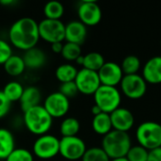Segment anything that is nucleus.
Returning <instances> with one entry per match:
<instances>
[{
    "label": "nucleus",
    "instance_id": "f257e3e1",
    "mask_svg": "<svg viewBox=\"0 0 161 161\" xmlns=\"http://www.w3.org/2000/svg\"><path fill=\"white\" fill-rule=\"evenodd\" d=\"M8 40L10 45L24 52L36 47L40 41L38 23L31 17L16 20L9 27Z\"/></svg>",
    "mask_w": 161,
    "mask_h": 161
},
{
    "label": "nucleus",
    "instance_id": "f03ea898",
    "mask_svg": "<svg viewBox=\"0 0 161 161\" xmlns=\"http://www.w3.org/2000/svg\"><path fill=\"white\" fill-rule=\"evenodd\" d=\"M23 113V124L31 134L38 137L48 134L54 119L48 114L42 105L31 108Z\"/></svg>",
    "mask_w": 161,
    "mask_h": 161
},
{
    "label": "nucleus",
    "instance_id": "7ed1b4c3",
    "mask_svg": "<svg viewBox=\"0 0 161 161\" xmlns=\"http://www.w3.org/2000/svg\"><path fill=\"white\" fill-rule=\"evenodd\" d=\"M132 147L131 139L127 132L111 130L103 137L101 148L110 159L125 158Z\"/></svg>",
    "mask_w": 161,
    "mask_h": 161
},
{
    "label": "nucleus",
    "instance_id": "20e7f679",
    "mask_svg": "<svg viewBox=\"0 0 161 161\" xmlns=\"http://www.w3.org/2000/svg\"><path fill=\"white\" fill-rule=\"evenodd\" d=\"M136 139L148 151L161 147V125L154 121L142 123L136 130Z\"/></svg>",
    "mask_w": 161,
    "mask_h": 161
},
{
    "label": "nucleus",
    "instance_id": "39448f33",
    "mask_svg": "<svg viewBox=\"0 0 161 161\" xmlns=\"http://www.w3.org/2000/svg\"><path fill=\"white\" fill-rule=\"evenodd\" d=\"M94 105L100 108L102 112L110 114L120 108L122 102L121 92L116 87L101 85L93 94Z\"/></svg>",
    "mask_w": 161,
    "mask_h": 161
},
{
    "label": "nucleus",
    "instance_id": "423d86ee",
    "mask_svg": "<svg viewBox=\"0 0 161 161\" xmlns=\"http://www.w3.org/2000/svg\"><path fill=\"white\" fill-rule=\"evenodd\" d=\"M32 154L42 160L55 158L59 155V139L51 134L39 136L33 143Z\"/></svg>",
    "mask_w": 161,
    "mask_h": 161
},
{
    "label": "nucleus",
    "instance_id": "0eeeda50",
    "mask_svg": "<svg viewBox=\"0 0 161 161\" xmlns=\"http://www.w3.org/2000/svg\"><path fill=\"white\" fill-rule=\"evenodd\" d=\"M40 39L52 44L65 41V24L61 20L42 19L38 23Z\"/></svg>",
    "mask_w": 161,
    "mask_h": 161
},
{
    "label": "nucleus",
    "instance_id": "6e6552de",
    "mask_svg": "<svg viewBox=\"0 0 161 161\" xmlns=\"http://www.w3.org/2000/svg\"><path fill=\"white\" fill-rule=\"evenodd\" d=\"M87 150L85 142L77 137H61L59 139V155L66 160L81 159Z\"/></svg>",
    "mask_w": 161,
    "mask_h": 161
},
{
    "label": "nucleus",
    "instance_id": "1a4fd4ad",
    "mask_svg": "<svg viewBox=\"0 0 161 161\" xmlns=\"http://www.w3.org/2000/svg\"><path fill=\"white\" fill-rule=\"evenodd\" d=\"M120 86L123 93L132 100L142 98L147 92V83L139 74L124 75Z\"/></svg>",
    "mask_w": 161,
    "mask_h": 161
},
{
    "label": "nucleus",
    "instance_id": "9d476101",
    "mask_svg": "<svg viewBox=\"0 0 161 161\" xmlns=\"http://www.w3.org/2000/svg\"><path fill=\"white\" fill-rule=\"evenodd\" d=\"M42 106L53 119H58L66 116L69 112L70 100L59 92H55L46 96Z\"/></svg>",
    "mask_w": 161,
    "mask_h": 161
},
{
    "label": "nucleus",
    "instance_id": "9b49d317",
    "mask_svg": "<svg viewBox=\"0 0 161 161\" xmlns=\"http://www.w3.org/2000/svg\"><path fill=\"white\" fill-rule=\"evenodd\" d=\"M75 83L77 87L78 92L85 95H93L101 86L98 73L84 68L78 70Z\"/></svg>",
    "mask_w": 161,
    "mask_h": 161
},
{
    "label": "nucleus",
    "instance_id": "f8f14e48",
    "mask_svg": "<svg viewBox=\"0 0 161 161\" xmlns=\"http://www.w3.org/2000/svg\"><path fill=\"white\" fill-rule=\"evenodd\" d=\"M77 15L79 21L86 26H94L102 20V9L95 1L85 0L79 4Z\"/></svg>",
    "mask_w": 161,
    "mask_h": 161
},
{
    "label": "nucleus",
    "instance_id": "ddd939ff",
    "mask_svg": "<svg viewBox=\"0 0 161 161\" xmlns=\"http://www.w3.org/2000/svg\"><path fill=\"white\" fill-rule=\"evenodd\" d=\"M97 73L101 85L105 86L117 87L124 77L121 66L114 61H106Z\"/></svg>",
    "mask_w": 161,
    "mask_h": 161
},
{
    "label": "nucleus",
    "instance_id": "4468645a",
    "mask_svg": "<svg viewBox=\"0 0 161 161\" xmlns=\"http://www.w3.org/2000/svg\"><path fill=\"white\" fill-rule=\"evenodd\" d=\"M112 128L114 130L128 132L135 124V118L133 113L125 108H119L109 114Z\"/></svg>",
    "mask_w": 161,
    "mask_h": 161
},
{
    "label": "nucleus",
    "instance_id": "2eb2a0df",
    "mask_svg": "<svg viewBox=\"0 0 161 161\" xmlns=\"http://www.w3.org/2000/svg\"><path fill=\"white\" fill-rule=\"evenodd\" d=\"M87 35V26L79 20H73L65 25V41L67 42L81 45L85 42Z\"/></svg>",
    "mask_w": 161,
    "mask_h": 161
},
{
    "label": "nucleus",
    "instance_id": "dca6fc26",
    "mask_svg": "<svg viewBox=\"0 0 161 161\" xmlns=\"http://www.w3.org/2000/svg\"><path fill=\"white\" fill-rule=\"evenodd\" d=\"M142 76L147 84H161V56H156L147 60L142 68Z\"/></svg>",
    "mask_w": 161,
    "mask_h": 161
},
{
    "label": "nucleus",
    "instance_id": "f3484780",
    "mask_svg": "<svg viewBox=\"0 0 161 161\" xmlns=\"http://www.w3.org/2000/svg\"><path fill=\"white\" fill-rule=\"evenodd\" d=\"M22 58L24 59L25 67L30 70L41 69L42 67L45 65L46 60H47L45 52L37 46L25 51Z\"/></svg>",
    "mask_w": 161,
    "mask_h": 161
},
{
    "label": "nucleus",
    "instance_id": "a211bd4d",
    "mask_svg": "<svg viewBox=\"0 0 161 161\" xmlns=\"http://www.w3.org/2000/svg\"><path fill=\"white\" fill-rule=\"evenodd\" d=\"M41 101H42V92L40 89L35 86H29L25 88L19 103H20L21 109L23 110V112H25L31 108L41 105L40 104Z\"/></svg>",
    "mask_w": 161,
    "mask_h": 161
},
{
    "label": "nucleus",
    "instance_id": "6ab92c4d",
    "mask_svg": "<svg viewBox=\"0 0 161 161\" xmlns=\"http://www.w3.org/2000/svg\"><path fill=\"white\" fill-rule=\"evenodd\" d=\"M15 138L10 130L0 127V160H6L15 149Z\"/></svg>",
    "mask_w": 161,
    "mask_h": 161
},
{
    "label": "nucleus",
    "instance_id": "aec40b11",
    "mask_svg": "<svg viewBox=\"0 0 161 161\" xmlns=\"http://www.w3.org/2000/svg\"><path fill=\"white\" fill-rule=\"evenodd\" d=\"M92 127L96 134L103 137L106 136L108 133L113 130L109 114L102 112L96 116H93L92 121Z\"/></svg>",
    "mask_w": 161,
    "mask_h": 161
},
{
    "label": "nucleus",
    "instance_id": "412c9836",
    "mask_svg": "<svg viewBox=\"0 0 161 161\" xmlns=\"http://www.w3.org/2000/svg\"><path fill=\"white\" fill-rule=\"evenodd\" d=\"M3 67H4V71L6 72V74L12 77H17L23 75L26 69L23 58L18 55H12L4 63Z\"/></svg>",
    "mask_w": 161,
    "mask_h": 161
},
{
    "label": "nucleus",
    "instance_id": "4be33fe9",
    "mask_svg": "<svg viewBox=\"0 0 161 161\" xmlns=\"http://www.w3.org/2000/svg\"><path fill=\"white\" fill-rule=\"evenodd\" d=\"M78 70L76 67L71 63H63L57 67L55 71L56 78L61 83L75 81Z\"/></svg>",
    "mask_w": 161,
    "mask_h": 161
},
{
    "label": "nucleus",
    "instance_id": "5701e85b",
    "mask_svg": "<svg viewBox=\"0 0 161 161\" xmlns=\"http://www.w3.org/2000/svg\"><path fill=\"white\" fill-rule=\"evenodd\" d=\"M24 90L25 88L20 82L13 80V81H9L4 86L2 92L10 103H13V102L20 101Z\"/></svg>",
    "mask_w": 161,
    "mask_h": 161
},
{
    "label": "nucleus",
    "instance_id": "b1692460",
    "mask_svg": "<svg viewBox=\"0 0 161 161\" xmlns=\"http://www.w3.org/2000/svg\"><path fill=\"white\" fill-rule=\"evenodd\" d=\"M105 62L106 60L102 54L98 52H90L84 55L82 68L90 70V71H93V72H98L102 68V66L105 64Z\"/></svg>",
    "mask_w": 161,
    "mask_h": 161
},
{
    "label": "nucleus",
    "instance_id": "393cba45",
    "mask_svg": "<svg viewBox=\"0 0 161 161\" xmlns=\"http://www.w3.org/2000/svg\"><path fill=\"white\" fill-rule=\"evenodd\" d=\"M80 130V123L75 117H67L62 120L59 125V133L61 137L77 136Z\"/></svg>",
    "mask_w": 161,
    "mask_h": 161
},
{
    "label": "nucleus",
    "instance_id": "a878e982",
    "mask_svg": "<svg viewBox=\"0 0 161 161\" xmlns=\"http://www.w3.org/2000/svg\"><path fill=\"white\" fill-rule=\"evenodd\" d=\"M43 14L46 19L60 20L64 14V6L58 1L47 2L43 7Z\"/></svg>",
    "mask_w": 161,
    "mask_h": 161
},
{
    "label": "nucleus",
    "instance_id": "bb28decb",
    "mask_svg": "<svg viewBox=\"0 0 161 161\" xmlns=\"http://www.w3.org/2000/svg\"><path fill=\"white\" fill-rule=\"evenodd\" d=\"M120 66L122 68L124 75H136L141 69V59L135 55H129L123 59Z\"/></svg>",
    "mask_w": 161,
    "mask_h": 161
},
{
    "label": "nucleus",
    "instance_id": "cd10ccee",
    "mask_svg": "<svg viewBox=\"0 0 161 161\" xmlns=\"http://www.w3.org/2000/svg\"><path fill=\"white\" fill-rule=\"evenodd\" d=\"M60 55L67 61H75L82 55L81 45L66 42L63 43V48Z\"/></svg>",
    "mask_w": 161,
    "mask_h": 161
},
{
    "label": "nucleus",
    "instance_id": "c85d7f7f",
    "mask_svg": "<svg viewBox=\"0 0 161 161\" xmlns=\"http://www.w3.org/2000/svg\"><path fill=\"white\" fill-rule=\"evenodd\" d=\"M81 161H110V158L101 147H92L86 150Z\"/></svg>",
    "mask_w": 161,
    "mask_h": 161
},
{
    "label": "nucleus",
    "instance_id": "c756f323",
    "mask_svg": "<svg viewBox=\"0 0 161 161\" xmlns=\"http://www.w3.org/2000/svg\"><path fill=\"white\" fill-rule=\"evenodd\" d=\"M149 157V151L141 145L132 146L127 155L126 158L128 161H147Z\"/></svg>",
    "mask_w": 161,
    "mask_h": 161
},
{
    "label": "nucleus",
    "instance_id": "7c9ffc66",
    "mask_svg": "<svg viewBox=\"0 0 161 161\" xmlns=\"http://www.w3.org/2000/svg\"><path fill=\"white\" fill-rule=\"evenodd\" d=\"M5 161H34V156L25 148H15Z\"/></svg>",
    "mask_w": 161,
    "mask_h": 161
},
{
    "label": "nucleus",
    "instance_id": "2f4dec72",
    "mask_svg": "<svg viewBox=\"0 0 161 161\" xmlns=\"http://www.w3.org/2000/svg\"><path fill=\"white\" fill-rule=\"evenodd\" d=\"M58 92L64 95L66 98H68L69 100L71 98H74L75 96H76L79 92L77 90V87L75 83V81H71V82H66V83H61L59 88H58Z\"/></svg>",
    "mask_w": 161,
    "mask_h": 161
},
{
    "label": "nucleus",
    "instance_id": "473e14b6",
    "mask_svg": "<svg viewBox=\"0 0 161 161\" xmlns=\"http://www.w3.org/2000/svg\"><path fill=\"white\" fill-rule=\"evenodd\" d=\"M12 55V47L10 43L3 39H0V65H4V63Z\"/></svg>",
    "mask_w": 161,
    "mask_h": 161
},
{
    "label": "nucleus",
    "instance_id": "72a5a7b5",
    "mask_svg": "<svg viewBox=\"0 0 161 161\" xmlns=\"http://www.w3.org/2000/svg\"><path fill=\"white\" fill-rule=\"evenodd\" d=\"M11 103L6 98L2 91H0V119L4 118L9 112Z\"/></svg>",
    "mask_w": 161,
    "mask_h": 161
},
{
    "label": "nucleus",
    "instance_id": "f704fd0d",
    "mask_svg": "<svg viewBox=\"0 0 161 161\" xmlns=\"http://www.w3.org/2000/svg\"><path fill=\"white\" fill-rule=\"evenodd\" d=\"M147 161H161V147L149 151Z\"/></svg>",
    "mask_w": 161,
    "mask_h": 161
},
{
    "label": "nucleus",
    "instance_id": "c9c22d12",
    "mask_svg": "<svg viewBox=\"0 0 161 161\" xmlns=\"http://www.w3.org/2000/svg\"><path fill=\"white\" fill-rule=\"evenodd\" d=\"M51 45V50L55 54H61L62 48H63V42H55L50 44Z\"/></svg>",
    "mask_w": 161,
    "mask_h": 161
},
{
    "label": "nucleus",
    "instance_id": "e433bc0d",
    "mask_svg": "<svg viewBox=\"0 0 161 161\" xmlns=\"http://www.w3.org/2000/svg\"><path fill=\"white\" fill-rule=\"evenodd\" d=\"M91 111H92V115H93V116H96V115H98V114L102 113V110H101V109H100V108H99V107H97L96 105H93V106L92 107Z\"/></svg>",
    "mask_w": 161,
    "mask_h": 161
},
{
    "label": "nucleus",
    "instance_id": "4c0bfd02",
    "mask_svg": "<svg viewBox=\"0 0 161 161\" xmlns=\"http://www.w3.org/2000/svg\"><path fill=\"white\" fill-rule=\"evenodd\" d=\"M14 4H16V1H14V0H1L0 1V5L1 6H8V7H9V6L14 5Z\"/></svg>",
    "mask_w": 161,
    "mask_h": 161
},
{
    "label": "nucleus",
    "instance_id": "58836bf2",
    "mask_svg": "<svg viewBox=\"0 0 161 161\" xmlns=\"http://www.w3.org/2000/svg\"><path fill=\"white\" fill-rule=\"evenodd\" d=\"M83 60H84V55H81L76 60H75V62H76V64L77 65H79V66H82L83 65Z\"/></svg>",
    "mask_w": 161,
    "mask_h": 161
},
{
    "label": "nucleus",
    "instance_id": "ea45409f",
    "mask_svg": "<svg viewBox=\"0 0 161 161\" xmlns=\"http://www.w3.org/2000/svg\"><path fill=\"white\" fill-rule=\"evenodd\" d=\"M110 161H128L126 158H115V159H110Z\"/></svg>",
    "mask_w": 161,
    "mask_h": 161
},
{
    "label": "nucleus",
    "instance_id": "a19ab883",
    "mask_svg": "<svg viewBox=\"0 0 161 161\" xmlns=\"http://www.w3.org/2000/svg\"><path fill=\"white\" fill-rule=\"evenodd\" d=\"M160 46H161V40H160Z\"/></svg>",
    "mask_w": 161,
    "mask_h": 161
}]
</instances>
